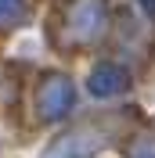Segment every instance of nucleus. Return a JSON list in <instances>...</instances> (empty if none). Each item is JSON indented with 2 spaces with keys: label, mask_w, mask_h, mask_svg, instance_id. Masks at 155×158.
Wrapping results in <instances>:
<instances>
[{
  "label": "nucleus",
  "mask_w": 155,
  "mask_h": 158,
  "mask_svg": "<svg viewBox=\"0 0 155 158\" xmlns=\"http://www.w3.org/2000/svg\"><path fill=\"white\" fill-rule=\"evenodd\" d=\"M25 18V4L22 0H0V25H15Z\"/></svg>",
  "instance_id": "39448f33"
},
{
  "label": "nucleus",
  "mask_w": 155,
  "mask_h": 158,
  "mask_svg": "<svg viewBox=\"0 0 155 158\" xmlns=\"http://www.w3.org/2000/svg\"><path fill=\"white\" fill-rule=\"evenodd\" d=\"M69 104H72V86H69L65 79L43 83V90H40V111L47 118H58L61 111H69Z\"/></svg>",
  "instance_id": "f03ea898"
},
{
  "label": "nucleus",
  "mask_w": 155,
  "mask_h": 158,
  "mask_svg": "<svg viewBox=\"0 0 155 158\" xmlns=\"http://www.w3.org/2000/svg\"><path fill=\"white\" fill-rule=\"evenodd\" d=\"M123 86H126V72L119 65H97L94 76H90V90H94L97 97H112Z\"/></svg>",
  "instance_id": "7ed1b4c3"
},
{
  "label": "nucleus",
  "mask_w": 155,
  "mask_h": 158,
  "mask_svg": "<svg viewBox=\"0 0 155 158\" xmlns=\"http://www.w3.org/2000/svg\"><path fill=\"white\" fill-rule=\"evenodd\" d=\"M72 29L79 36H94L101 29V0H79L72 7Z\"/></svg>",
  "instance_id": "20e7f679"
},
{
  "label": "nucleus",
  "mask_w": 155,
  "mask_h": 158,
  "mask_svg": "<svg viewBox=\"0 0 155 158\" xmlns=\"http://www.w3.org/2000/svg\"><path fill=\"white\" fill-rule=\"evenodd\" d=\"M97 148H101V133H94V129H76V133L61 137L43 158H87L90 151H97Z\"/></svg>",
  "instance_id": "f257e3e1"
},
{
  "label": "nucleus",
  "mask_w": 155,
  "mask_h": 158,
  "mask_svg": "<svg viewBox=\"0 0 155 158\" xmlns=\"http://www.w3.org/2000/svg\"><path fill=\"white\" fill-rule=\"evenodd\" d=\"M148 144L141 148V144H134L130 148V158H155V137H144Z\"/></svg>",
  "instance_id": "423d86ee"
}]
</instances>
